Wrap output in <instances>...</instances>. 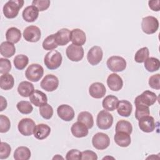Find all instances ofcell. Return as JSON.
I'll return each instance as SVG.
<instances>
[{
	"label": "cell",
	"mask_w": 160,
	"mask_h": 160,
	"mask_svg": "<svg viewBox=\"0 0 160 160\" xmlns=\"http://www.w3.org/2000/svg\"><path fill=\"white\" fill-rule=\"evenodd\" d=\"M35 126V122L32 119L26 118L20 120L18 125V129L22 135L29 136L33 134Z\"/></svg>",
	"instance_id": "obj_10"
},
{
	"label": "cell",
	"mask_w": 160,
	"mask_h": 160,
	"mask_svg": "<svg viewBox=\"0 0 160 160\" xmlns=\"http://www.w3.org/2000/svg\"><path fill=\"white\" fill-rule=\"evenodd\" d=\"M78 121L84 124L88 129L92 128L94 125V119L92 115L88 111H82L78 116Z\"/></svg>",
	"instance_id": "obj_32"
},
{
	"label": "cell",
	"mask_w": 160,
	"mask_h": 160,
	"mask_svg": "<svg viewBox=\"0 0 160 160\" xmlns=\"http://www.w3.org/2000/svg\"><path fill=\"white\" fill-rule=\"evenodd\" d=\"M14 85V79L13 76L9 74H3L0 76V88L5 91L9 90Z\"/></svg>",
	"instance_id": "obj_30"
},
{
	"label": "cell",
	"mask_w": 160,
	"mask_h": 160,
	"mask_svg": "<svg viewBox=\"0 0 160 160\" xmlns=\"http://www.w3.org/2000/svg\"><path fill=\"white\" fill-rule=\"evenodd\" d=\"M23 38L24 39L30 42H38L41 36V31L40 29L34 25L26 27L23 31Z\"/></svg>",
	"instance_id": "obj_11"
},
{
	"label": "cell",
	"mask_w": 160,
	"mask_h": 160,
	"mask_svg": "<svg viewBox=\"0 0 160 160\" xmlns=\"http://www.w3.org/2000/svg\"><path fill=\"white\" fill-rule=\"evenodd\" d=\"M29 100L31 104L36 107H41L48 102V98L45 93L36 89L29 96Z\"/></svg>",
	"instance_id": "obj_18"
},
{
	"label": "cell",
	"mask_w": 160,
	"mask_h": 160,
	"mask_svg": "<svg viewBox=\"0 0 160 160\" xmlns=\"http://www.w3.org/2000/svg\"><path fill=\"white\" fill-rule=\"evenodd\" d=\"M11 69V61L6 58H0V73L1 74L8 73Z\"/></svg>",
	"instance_id": "obj_44"
},
{
	"label": "cell",
	"mask_w": 160,
	"mask_h": 160,
	"mask_svg": "<svg viewBox=\"0 0 160 160\" xmlns=\"http://www.w3.org/2000/svg\"><path fill=\"white\" fill-rule=\"evenodd\" d=\"M58 116L64 121H71L74 118L73 108L68 104H61L57 109Z\"/></svg>",
	"instance_id": "obj_15"
},
{
	"label": "cell",
	"mask_w": 160,
	"mask_h": 160,
	"mask_svg": "<svg viewBox=\"0 0 160 160\" xmlns=\"http://www.w3.org/2000/svg\"><path fill=\"white\" fill-rule=\"evenodd\" d=\"M113 123V116L106 110H102L97 115L96 124L100 129H109Z\"/></svg>",
	"instance_id": "obj_5"
},
{
	"label": "cell",
	"mask_w": 160,
	"mask_h": 160,
	"mask_svg": "<svg viewBox=\"0 0 160 160\" xmlns=\"http://www.w3.org/2000/svg\"><path fill=\"white\" fill-rule=\"evenodd\" d=\"M136 111H135V117L139 120L142 117L148 116L150 114L149 109L148 106L142 105V104H136Z\"/></svg>",
	"instance_id": "obj_40"
},
{
	"label": "cell",
	"mask_w": 160,
	"mask_h": 160,
	"mask_svg": "<svg viewBox=\"0 0 160 160\" xmlns=\"http://www.w3.org/2000/svg\"><path fill=\"white\" fill-rule=\"evenodd\" d=\"M29 62V58L24 54H18L15 56L13 60V63L15 68L19 70L24 69Z\"/></svg>",
	"instance_id": "obj_34"
},
{
	"label": "cell",
	"mask_w": 160,
	"mask_h": 160,
	"mask_svg": "<svg viewBox=\"0 0 160 160\" xmlns=\"http://www.w3.org/2000/svg\"><path fill=\"white\" fill-rule=\"evenodd\" d=\"M70 41L74 44L82 46L86 41V33L80 29H74L71 31Z\"/></svg>",
	"instance_id": "obj_19"
},
{
	"label": "cell",
	"mask_w": 160,
	"mask_h": 160,
	"mask_svg": "<svg viewBox=\"0 0 160 160\" xmlns=\"http://www.w3.org/2000/svg\"><path fill=\"white\" fill-rule=\"evenodd\" d=\"M106 92V89L105 86L99 82H96L89 88V93L90 96L95 99H100L105 96Z\"/></svg>",
	"instance_id": "obj_17"
},
{
	"label": "cell",
	"mask_w": 160,
	"mask_h": 160,
	"mask_svg": "<svg viewBox=\"0 0 160 160\" xmlns=\"http://www.w3.org/2000/svg\"><path fill=\"white\" fill-rule=\"evenodd\" d=\"M18 110L23 114H30L32 110L33 107L31 105V102L27 101H21L16 104Z\"/></svg>",
	"instance_id": "obj_37"
},
{
	"label": "cell",
	"mask_w": 160,
	"mask_h": 160,
	"mask_svg": "<svg viewBox=\"0 0 160 160\" xmlns=\"http://www.w3.org/2000/svg\"><path fill=\"white\" fill-rule=\"evenodd\" d=\"M66 159L67 160L81 159V152L78 149H71L67 152L66 155Z\"/></svg>",
	"instance_id": "obj_46"
},
{
	"label": "cell",
	"mask_w": 160,
	"mask_h": 160,
	"mask_svg": "<svg viewBox=\"0 0 160 160\" xmlns=\"http://www.w3.org/2000/svg\"><path fill=\"white\" fill-rule=\"evenodd\" d=\"M34 91L33 84L29 81H22L21 82L18 87V93L24 98L29 97Z\"/></svg>",
	"instance_id": "obj_26"
},
{
	"label": "cell",
	"mask_w": 160,
	"mask_h": 160,
	"mask_svg": "<svg viewBox=\"0 0 160 160\" xmlns=\"http://www.w3.org/2000/svg\"><path fill=\"white\" fill-rule=\"evenodd\" d=\"M141 28L145 34H154L159 28V21L156 18L152 16L144 17L142 19Z\"/></svg>",
	"instance_id": "obj_4"
},
{
	"label": "cell",
	"mask_w": 160,
	"mask_h": 160,
	"mask_svg": "<svg viewBox=\"0 0 160 160\" xmlns=\"http://www.w3.org/2000/svg\"><path fill=\"white\" fill-rule=\"evenodd\" d=\"M132 106L131 103L127 100H121L119 101L117 111L118 113L123 117H129L132 112Z\"/></svg>",
	"instance_id": "obj_27"
},
{
	"label": "cell",
	"mask_w": 160,
	"mask_h": 160,
	"mask_svg": "<svg viewBox=\"0 0 160 160\" xmlns=\"http://www.w3.org/2000/svg\"><path fill=\"white\" fill-rule=\"evenodd\" d=\"M63 159L64 158H63V157H62L61 156H60V155H59V154H56L55 156H54V157L52 158V159Z\"/></svg>",
	"instance_id": "obj_50"
},
{
	"label": "cell",
	"mask_w": 160,
	"mask_h": 160,
	"mask_svg": "<svg viewBox=\"0 0 160 160\" xmlns=\"http://www.w3.org/2000/svg\"><path fill=\"white\" fill-rule=\"evenodd\" d=\"M92 144L93 147L99 150H104L108 148L110 144L109 136L103 132L95 134L92 138Z\"/></svg>",
	"instance_id": "obj_9"
},
{
	"label": "cell",
	"mask_w": 160,
	"mask_h": 160,
	"mask_svg": "<svg viewBox=\"0 0 160 160\" xmlns=\"http://www.w3.org/2000/svg\"><path fill=\"white\" fill-rule=\"evenodd\" d=\"M103 52L100 46H94L92 47L87 54V60L92 66L98 64L102 60Z\"/></svg>",
	"instance_id": "obj_13"
},
{
	"label": "cell",
	"mask_w": 160,
	"mask_h": 160,
	"mask_svg": "<svg viewBox=\"0 0 160 160\" xmlns=\"http://www.w3.org/2000/svg\"><path fill=\"white\" fill-rule=\"evenodd\" d=\"M24 3L23 0H10L3 6L2 12L4 16L8 19L15 18L22 8Z\"/></svg>",
	"instance_id": "obj_1"
},
{
	"label": "cell",
	"mask_w": 160,
	"mask_h": 160,
	"mask_svg": "<svg viewBox=\"0 0 160 160\" xmlns=\"http://www.w3.org/2000/svg\"><path fill=\"white\" fill-rule=\"evenodd\" d=\"M66 54L71 61L78 62L81 61L84 57V49L82 46L71 44L67 47Z\"/></svg>",
	"instance_id": "obj_8"
},
{
	"label": "cell",
	"mask_w": 160,
	"mask_h": 160,
	"mask_svg": "<svg viewBox=\"0 0 160 160\" xmlns=\"http://www.w3.org/2000/svg\"><path fill=\"white\" fill-rule=\"evenodd\" d=\"M11 152V148L9 144L5 142H1L0 144V159H7Z\"/></svg>",
	"instance_id": "obj_42"
},
{
	"label": "cell",
	"mask_w": 160,
	"mask_h": 160,
	"mask_svg": "<svg viewBox=\"0 0 160 160\" xmlns=\"http://www.w3.org/2000/svg\"><path fill=\"white\" fill-rule=\"evenodd\" d=\"M41 87L48 92L55 91L59 86L58 78L53 74H47L41 82Z\"/></svg>",
	"instance_id": "obj_12"
},
{
	"label": "cell",
	"mask_w": 160,
	"mask_h": 160,
	"mask_svg": "<svg viewBox=\"0 0 160 160\" xmlns=\"http://www.w3.org/2000/svg\"><path fill=\"white\" fill-rule=\"evenodd\" d=\"M107 85L111 90L118 91L123 86V81L120 76L116 73H112L107 78Z\"/></svg>",
	"instance_id": "obj_16"
},
{
	"label": "cell",
	"mask_w": 160,
	"mask_h": 160,
	"mask_svg": "<svg viewBox=\"0 0 160 160\" xmlns=\"http://www.w3.org/2000/svg\"><path fill=\"white\" fill-rule=\"evenodd\" d=\"M157 98V96L154 92L146 90L135 98L134 104L135 105L142 104L149 107L156 102Z\"/></svg>",
	"instance_id": "obj_7"
},
{
	"label": "cell",
	"mask_w": 160,
	"mask_h": 160,
	"mask_svg": "<svg viewBox=\"0 0 160 160\" xmlns=\"http://www.w3.org/2000/svg\"><path fill=\"white\" fill-rule=\"evenodd\" d=\"M23 19L28 22H34L39 16V10L33 5L27 6L22 11Z\"/></svg>",
	"instance_id": "obj_20"
},
{
	"label": "cell",
	"mask_w": 160,
	"mask_h": 160,
	"mask_svg": "<svg viewBox=\"0 0 160 160\" xmlns=\"http://www.w3.org/2000/svg\"><path fill=\"white\" fill-rule=\"evenodd\" d=\"M145 69L150 72L159 70L160 68V61L158 58L151 57L148 58L144 62Z\"/></svg>",
	"instance_id": "obj_33"
},
{
	"label": "cell",
	"mask_w": 160,
	"mask_h": 160,
	"mask_svg": "<svg viewBox=\"0 0 160 160\" xmlns=\"http://www.w3.org/2000/svg\"><path fill=\"white\" fill-rule=\"evenodd\" d=\"M119 101L116 96L114 95H108L102 100V106L105 110L113 111L117 108Z\"/></svg>",
	"instance_id": "obj_25"
},
{
	"label": "cell",
	"mask_w": 160,
	"mask_h": 160,
	"mask_svg": "<svg viewBox=\"0 0 160 160\" xmlns=\"http://www.w3.org/2000/svg\"><path fill=\"white\" fill-rule=\"evenodd\" d=\"M138 122L139 129L144 132H151L156 128V124L153 117L148 115L140 118Z\"/></svg>",
	"instance_id": "obj_14"
},
{
	"label": "cell",
	"mask_w": 160,
	"mask_h": 160,
	"mask_svg": "<svg viewBox=\"0 0 160 160\" xmlns=\"http://www.w3.org/2000/svg\"><path fill=\"white\" fill-rule=\"evenodd\" d=\"M71 31L67 28H62L54 34L55 41L58 46H65L70 41Z\"/></svg>",
	"instance_id": "obj_23"
},
{
	"label": "cell",
	"mask_w": 160,
	"mask_h": 160,
	"mask_svg": "<svg viewBox=\"0 0 160 160\" xmlns=\"http://www.w3.org/2000/svg\"><path fill=\"white\" fill-rule=\"evenodd\" d=\"M50 3L49 0H34L32 1V5L36 7L39 11H44L48 9Z\"/></svg>",
	"instance_id": "obj_43"
},
{
	"label": "cell",
	"mask_w": 160,
	"mask_h": 160,
	"mask_svg": "<svg viewBox=\"0 0 160 160\" xmlns=\"http://www.w3.org/2000/svg\"><path fill=\"white\" fill-rule=\"evenodd\" d=\"M114 140L117 145L122 148L129 146L131 142L130 134L124 132H116Z\"/></svg>",
	"instance_id": "obj_24"
},
{
	"label": "cell",
	"mask_w": 160,
	"mask_h": 160,
	"mask_svg": "<svg viewBox=\"0 0 160 160\" xmlns=\"http://www.w3.org/2000/svg\"><path fill=\"white\" fill-rule=\"evenodd\" d=\"M1 98V108L0 111H2L7 108V101L6 99L2 96H0Z\"/></svg>",
	"instance_id": "obj_49"
},
{
	"label": "cell",
	"mask_w": 160,
	"mask_h": 160,
	"mask_svg": "<svg viewBox=\"0 0 160 160\" xmlns=\"http://www.w3.org/2000/svg\"><path fill=\"white\" fill-rule=\"evenodd\" d=\"M42 46L43 49L47 51L53 50L54 49L58 48V45L55 41L54 34H51L48 36L46 38H45V39L42 42Z\"/></svg>",
	"instance_id": "obj_38"
},
{
	"label": "cell",
	"mask_w": 160,
	"mask_h": 160,
	"mask_svg": "<svg viewBox=\"0 0 160 160\" xmlns=\"http://www.w3.org/2000/svg\"><path fill=\"white\" fill-rule=\"evenodd\" d=\"M51 133V128L46 124H38L36 125L33 134L35 138L39 140H42L49 136Z\"/></svg>",
	"instance_id": "obj_21"
},
{
	"label": "cell",
	"mask_w": 160,
	"mask_h": 160,
	"mask_svg": "<svg viewBox=\"0 0 160 160\" xmlns=\"http://www.w3.org/2000/svg\"><path fill=\"white\" fill-rule=\"evenodd\" d=\"M21 31L15 27L9 28L6 32V39L8 41L12 43L18 42L21 38Z\"/></svg>",
	"instance_id": "obj_29"
},
{
	"label": "cell",
	"mask_w": 160,
	"mask_h": 160,
	"mask_svg": "<svg viewBox=\"0 0 160 160\" xmlns=\"http://www.w3.org/2000/svg\"><path fill=\"white\" fill-rule=\"evenodd\" d=\"M81 159H90V160H97L98 156L96 152L91 150H86L81 152Z\"/></svg>",
	"instance_id": "obj_47"
},
{
	"label": "cell",
	"mask_w": 160,
	"mask_h": 160,
	"mask_svg": "<svg viewBox=\"0 0 160 160\" xmlns=\"http://www.w3.org/2000/svg\"><path fill=\"white\" fill-rule=\"evenodd\" d=\"M31 156L30 149L26 146H19L14 152V158L16 160H28Z\"/></svg>",
	"instance_id": "obj_31"
},
{
	"label": "cell",
	"mask_w": 160,
	"mask_h": 160,
	"mask_svg": "<svg viewBox=\"0 0 160 160\" xmlns=\"http://www.w3.org/2000/svg\"><path fill=\"white\" fill-rule=\"evenodd\" d=\"M16 48L13 43L9 41H4L1 44L0 53L5 58H11L14 55Z\"/></svg>",
	"instance_id": "obj_28"
},
{
	"label": "cell",
	"mask_w": 160,
	"mask_h": 160,
	"mask_svg": "<svg viewBox=\"0 0 160 160\" xmlns=\"http://www.w3.org/2000/svg\"><path fill=\"white\" fill-rule=\"evenodd\" d=\"M44 69L39 64H31L28 66L25 72L27 79L32 82H38L43 76Z\"/></svg>",
	"instance_id": "obj_3"
},
{
	"label": "cell",
	"mask_w": 160,
	"mask_h": 160,
	"mask_svg": "<svg viewBox=\"0 0 160 160\" xmlns=\"http://www.w3.org/2000/svg\"><path fill=\"white\" fill-rule=\"evenodd\" d=\"M126 61L121 56H112L109 58L106 62L108 69L112 72H121L126 68Z\"/></svg>",
	"instance_id": "obj_6"
},
{
	"label": "cell",
	"mask_w": 160,
	"mask_h": 160,
	"mask_svg": "<svg viewBox=\"0 0 160 160\" xmlns=\"http://www.w3.org/2000/svg\"><path fill=\"white\" fill-rule=\"evenodd\" d=\"M71 131L72 134L78 138L86 137L89 132L87 126L79 121H77L72 125L71 128Z\"/></svg>",
	"instance_id": "obj_22"
},
{
	"label": "cell",
	"mask_w": 160,
	"mask_h": 160,
	"mask_svg": "<svg viewBox=\"0 0 160 160\" xmlns=\"http://www.w3.org/2000/svg\"><path fill=\"white\" fill-rule=\"evenodd\" d=\"M39 114L45 119H49L53 115V109L49 104L39 107Z\"/></svg>",
	"instance_id": "obj_39"
},
{
	"label": "cell",
	"mask_w": 160,
	"mask_h": 160,
	"mask_svg": "<svg viewBox=\"0 0 160 160\" xmlns=\"http://www.w3.org/2000/svg\"><path fill=\"white\" fill-rule=\"evenodd\" d=\"M116 132H124L131 134L132 131V126L130 122L126 120H120L116 125Z\"/></svg>",
	"instance_id": "obj_35"
},
{
	"label": "cell",
	"mask_w": 160,
	"mask_h": 160,
	"mask_svg": "<svg viewBox=\"0 0 160 160\" xmlns=\"http://www.w3.org/2000/svg\"><path fill=\"white\" fill-rule=\"evenodd\" d=\"M160 1L156 0V1H149L148 2L149 7L154 11H159L160 9Z\"/></svg>",
	"instance_id": "obj_48"
},
{
	"label": "cell",
	"mask_w": 160,
	"mask_h": 160,
	"mask_svg": "<svg viewBox=\"0 0 160 160\" xmlns=\"http://www.w3.org/2000/svg\"><path fill=\"white\" fill-rule=\"evenodd\" d=\"M149 56V49L147 47H143L136 52L134 56V60L138 63L144 62Z\"/></svg>",
	"instance_id": "obj_36"
},
{
	"label": "cell",
	"mask_w": 160,
	"mask_h": 160,
	"mask_svg": "<svg viewBox=\"0 0 160 160\" xmlns=\"http://www.w3.org/2000/svg\"><path fill=\"white\" fill-rule=\"evenodd\" d=\"M62 61L61 54L56 50H51L45 55L44 63L48 69L54 70L60 67Z\"/></svg>",
	"instance_id": "obj_2"
},
{
	"label": "cell",
	"mask_w": 160,
	"mask_h": 160,
	"mask_svg": "<svg viewBox=\"0 0 160 160\" xmlns=\"http://www.w3.org/2000/svg\"><path fill=\"white\" fill-rule=\"evenodd\" d=\"M11 128V122L9 119L3 114L0 115V132H7Z\"/></svg>",
	"instance_id": "obj_41"
},
{
	"label": "cell",
	"mask_w": 160,
	"mask_h": 160,
	"mask_svg": "<svg viewBox=\"0 0 160 160\" xmlns=\"http://www.w3.org/2000/svg\"><path fill=\"white\" fill-rule=\"evenodd\" d=\"M148 84L151 88L159 90L160 89V74L158 73L151 76L149 79Z\"/></svg>",
	"instance_id": "obj_45"
}]
</instances>
